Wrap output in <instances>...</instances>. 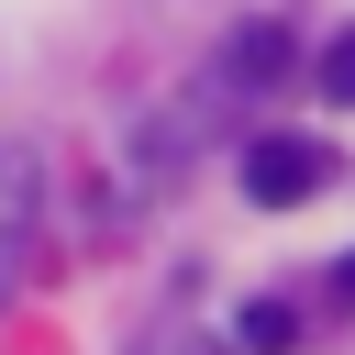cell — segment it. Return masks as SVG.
Masks as SVG:
<instances>
[{"instance_id": "cell-3", "label": "cell", "mask_w": 355, "mask_h": 355, "mask_svg": "<svg viewBox=\"0 0 355 355\" xmlns=\"http://www.w3.org/2000/svg\"><path fill=\"white\" fill-rule=\"evenodd\" d=\"M200 78H211L222 100H255V89H277V78H288V33H277V22H244V33L200 67Z\"/></svg>"}, {"instance_id": "cell-1", "label": "cell", "mask_w": 355, "mask_h": 355, "mask_svg": "<svg viewBox=\"0 0 355 355\" xmlns=\"http://www.w3.org/2000/svg\"><path fill=\"white\" fill-rule=\"evenodd\" d=\"M33 266H44V155L0 144V311L22 300Z\"/></svg>"}, {"instance_id": "cell-2", "label": "cell", "mask_w": 355, "mask_h": 355, "mask_svg": "<svg viewBox=\"0 0 355 355\" xmlns=\"http://www.w3.org/2000/svg\"><path fill=\"white\" fill-rule=\"evenodd\" d=\"M322 189H333V144H311V133L244 144V200H255V211H300V200H322Z\"/></svg>"}, {"instance_id": "cell-6", "label": "cell", "mask_w": 355, "mask_h": 355, "mask_svg": "<svg viewBox=\"0 0 355 355\" xmlns=\"http://www.w3.org/2000/svg\"><path fill=\"white\" fill-rule=\"evenodd\" d=\"M344 300H355V255H344Z\"/></svg>"}, {"instance_id": "cell-4", "label": "cell", "mask_w": 355, "mask_h": 355, "mask_svg": "<svg viewBox=\"0 0 355 355\" xmlns=\"http://www.w3.org/2000/svg\"><path fill=\"white\" fill-rule=\"evenodd\" d=\"M233 344H244V355H288V344H300V311H288V300H255V311L233 322Z\"/></svg>"}, {"instance_id": "cell-5", "label": "cell", "mask_w": 355, "mask_h": 355, "mask_svg": "<svg viewBox=\"0 0 355 355\" xmlns=\"http://www.w3.org/2000/svg\"><path fill=\"white\" fill-rule=\"evenodd\" d=\"M311 78H322V100H344V111H355V33H333V44H322V67H311Z\"/></svg>"}]
</instances>
